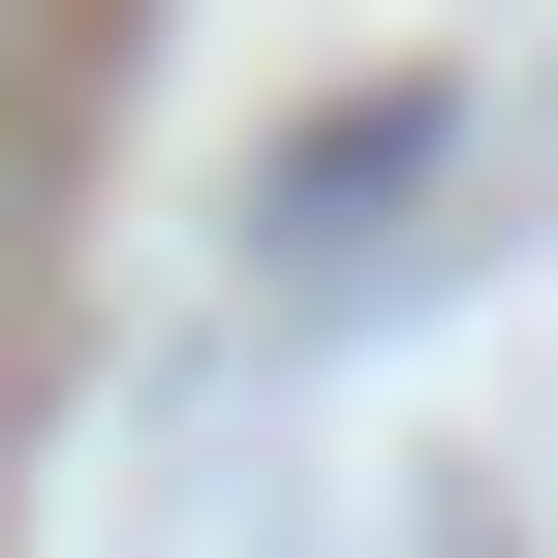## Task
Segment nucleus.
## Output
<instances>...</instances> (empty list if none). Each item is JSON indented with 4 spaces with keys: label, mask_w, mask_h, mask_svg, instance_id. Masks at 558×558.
Listing matches in <instances>:
<instances>
[{
    "label": "nucleus",
    "mask_w": 558,
    "mask_h": 558,
    "mask_svg": "<svg viewBox=\"0 0 558 558\" xmlns=\"http://www.w3.org/2000/svg\"><path fill=\"white\" fill-rule=\"evenodd\" d=\"M0 218H32V62H0Z\"/></svg>",
    "instance_id": "1"
}]
</instances>
